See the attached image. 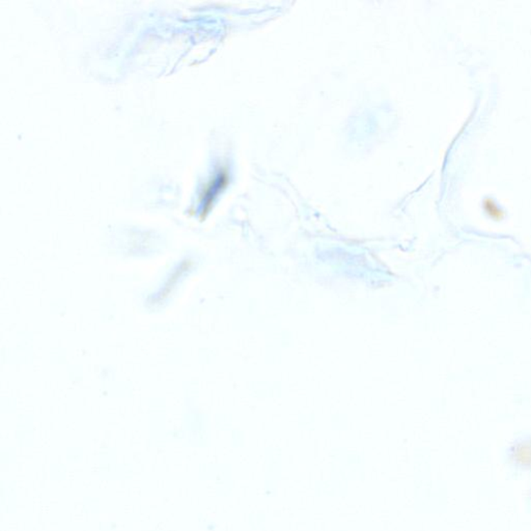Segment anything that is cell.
<instances>
[{
	"instance_id": "cell-1",
	"label": "cell",
	"mask_w": 531,
	"mask_h": 531,
	"mask_svg": "<svg viewBox=\"0 0 531 531\" xmlns=\"http://www.w3.org/2000/svg\"><path fill=\"white\" fill-rule=\"evenodd\" d=\"M228 182H230V172H228V167L224 165L213 174L209 182L206 184L205 187L201 190L199 199H201L203 212H207L210 209L219 194L225 189Z\"/></svg>"
},
{
	"instance_id": "cell-2",
	"label": "cell",
	"mask_w": 531,
	"mask_h": 531,
	"mask_svg": "<svg viewBox=\"0 0 531 531\" xmlns=\"http://www.w3.org/2000/svg\"><path fill=\"white\" fill-rule=\"evenodd\" d=\"M510 458L517 467L531 469V441L518 443L516 447L512 448Z\"/></svg>"
}]
</instances>
